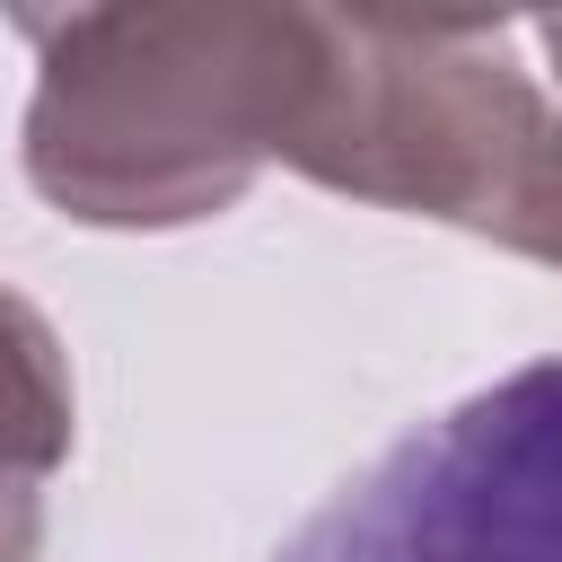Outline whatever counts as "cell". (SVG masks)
Here are the masks:
<instances>
[{
  "label": "cell",
  "instance_id": "3",
  "mask_svg": "<svg viewBox=\"0 0 562 562\" xmlns=\"http://www.w3.org/2000/svg\"><path fill=\"white\" fill-rule=\"evenodd\" d=\"M272 562H562V360L386 439Z\"/></svg>",
  "mask_w": 562,
  "mask_h": 562
},
{
  "label": "cell",
  "instance_id": "2",
  "mask_svg": "<svg viewBox=\"0 0 562 562\" xmlns=\"http://www.w3.org/2000/svg\"><path fill=\"white\" fill-rule=\"evenodd\" d=\"M509 35L492 18L316 9V70L281 167L562 263V105L509 61Z\"/></svg>",
  "mask_w": 562,
  "mask_h": 562
},
{
  "label": "cell",
  "instance_id": "4",
  "mask_svg": "<svg viewBox=\"0 0 562 562\" xmlns=\"http://www.w3.org/2000/svg\"><path fill=\"white\" fill-rule=\"evenodd\" d=\"M70 457V360L44 307L0 281V562L44 544V474Z\"/></svg>",
  "mask_w": 562,
  "mask_h": 562
},
{
  "label": "cell",
  "instance_id": "1",
  "mask_svg": "<svg viewBox=\"0 0 562 562\" xmlns=\"http://www.w3.org/2000/svg\"><path fill=\"white\" fill-rule=\"evenodd\" d=\"M26 184L88 228L220 220L299 132L316 9L140 0L26 18Z\"/></svg>",
  "mask_w": 562,
  "mask_h": 562
}]
</instances>
